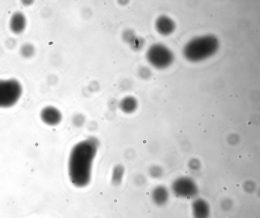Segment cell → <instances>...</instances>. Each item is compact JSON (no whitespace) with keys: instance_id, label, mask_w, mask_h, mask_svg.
I'll use <instances>...</instances> for the list:
<instances>
[{"instance_id":"cell-3","label":"cell","mask_w":260,"mask_h":218,"mask_svg":"<svg viewBox=\"0 0 260 218\" xmlns=\"http://www.w3.org/2000/svg\"><path fill=\"white\" fill-rule=\"evenodd\" d=\"M22 93V86L17 80H0V108L14 106Z\"/></svg>"},{"instance_id":"cell-4","label":"cell","mask_w":260,"mask_h":218,"mask_svg":"<svg viewBox=\"0 0 260 218\" xmlns=\"http://www.w3.org/2000/svg\"><path fill=\"white\" fill-rule=\"evenodd\" d=\"M149 61L158 68H163L169 65L173 60V55L169 49L161 45H154L147 54Z\"/></svg>"},{"instance_id":"cell-15","label":"cell","mask_w":260,"mask_h":218,"mask_svg":"<svg viewBox=\"0 0 260 218\" xmlns=\"http://www.w3.org/2000/svg\"><path fill=\"white\" fill-rule=\"evenodd\" d=\"M33 1H22V4L25 6H30L33 3Z\"/></svg>"},{"instance_id":"cell-16","label":"cell","mask_w":260,"mask_h":218,"mask_svg":"<svg viewBox=\"0 0 260 218\" xmlns=\"http://www.w3.org/2000/svg\"><path fill=\"white\" fill-rule=\"evenodd\" d=\"M203 133H205V134H206V133H207V131L206 130H203Z\"/></svg>"},{"instance_id":"cell-1","label":"cell","mask_w":260,"mask_h":218,"mask_svg":"<svg viewBox=\"0 0 260 218\" xmlns=\"http://www.w3.org/2000/svg\"><path fill=\"white\" fill-rule=\"evenodd\" d=\"M98 141L90 138L76 144L70 153L68 172L72 184L77 188L86 187L91 181L92 163L95 158Z\"/></svg>"},{"instance_id":"cell-19","label":"cell","mask_w":260,"mask_h":218,"mask_svg":"<svg viewBox=\"0 0 260 218\" xmlns=\"http://www.w3.org/2000/svg\"><path fill=\"white\" fill-rule=\"evenodd\" d=\"M180 133H183V130H180Z\"/></svg>"},{"instance_id":"cell-2","label":"cell","mask_w":260,"mask_h":218,"mask_svg":"<svg viewBox=\"0 0 260 218\" xmlns=\"http://www.w3.org/2000/svg\"><path fill=\"white\" fill-rule=\"evenodd\" d=\"M219 43L217 38L206 35L192 39L183 50L186 58L191 61H199L213 55L217 51Z\"/></svg>"},{"instance_id":"cell-7","label":"cell","mask_w":260,"mask_h":218,"mask_svg":"<svg viewBox=\"0 0 260 218\" xmlns=\"http://www.w3.org/2000/svg\"><path fill=\"white\" fill-rule=\"evenodd\" d=\"M27 18L22 12L17 11L13 14L9 21L10 29L15 34H20L27 27Z\"/></svg>"},{"instance_id":"cell-13","label":"cell","mask_w":260,"mask_h":218,"mask_svg":"<svg viewBox=\"0 0 260 218\" xmlns=\"http://www.w3.org/2000/svg\"><path fill=\"white\" fill-rule=\"evenodd\" d=\"M85 117L83 115L78 114L73 118V123L77 127H80L83 126L85 123Z\"/></svg>"},{"instance_id":"cell-9","label":"cell","mask_w":260,"mask_h":218,"mask_svg":"<svg viewBox=\"0 0 260 218\" xmlns=\"http://www.w3.org/2000/svg\"><path fill=\"white\" fill-rule=\"evenodd\" d=\"M168 195L165 189L162 188L156 189L152 194L153 203L158 206L165 205L168 202Z\"/></svg>"},{"instance_id":"cell-17","label":"cell","mask_w":260,"mask_h":218,"mask_svg":"<svg viewBox=\"0 0 260 218\" xmlns=\"http://www.w3.org/2000/svg\"><path fill=\"white\" fill-rule=\"evenodd\" d=\"M221 156H223V155H224V153H221Z\"/></svg>"},{"instance_id":"cell-14","label":"cell","mask_w":260,"mask_h":218,"mask_svg":"<svg viewBox=\"0 0 260 218\" xmlns=\"http://www.w3.org/2000/svg\"><path fill=\"white\" fill-rule=\"evenodd\" d=\"M233 204L232 201L229 199H226V200H223V201L221 202V204H220V207L221 209H223L224 211H230L231 209H232L233 208Z\"/></svg>"},{"instance_id":"cell-18","label":"cell","mask_w":260,"mask_h":218,"mask_svg":"<svg viewBox=\"0 0 260 218\" xmlns=\"http://www.w3.org/2000/svg\"><path fill=\"white\" fill-rule=\"evenodd\" d=\"M198 125L199 126H201V123H198Z\"/></svg>"},{"instance_id":"cell-20","label":"cell","mask_w":260,"mask_h":218,"mask_svg":"<svg viewBox=\"0 0 260 218\" xmlns=\"http://www.w3.org/2000/svg\"><path fill=\"white\" fill-rule=\"evenodd\" d=\"M240 155V156H239V158H241V157H241V155Z\"/></svg>"},{"instance_id":"cell-8","label":"cell","mask_w":260,"mask_h":218,"mask_svg":"<svg viewBox=\"0 0 260 218\" xmlns=\"http://www.w3.org/2000/svg\"><path fill=\"white\" fill-rule=\"evenodd\" d=\"M158 32L162 35H167L174 31L175 25L174 21L166 16H162L158 18L156 22Z\"/></svg>"},{"instance_id":"cell-5","label":"cell","mask_w":260,"mask_h":218,"mask_svg":"<svg viewBox=\"0 0 260 218\" xmlns=\"http://www.w3.org/2000/svg\"><path fill=\"white\" fill-rule=\"evenodd\" d=\"M40 118L43 123L49 126H55L62 120V114L60 111L53 107H46L42 109Z\"/></svg>"},{"instance_id":"cell-11","label":"cell","mask_w":260,"mask_h":218,"mask_svg":"<svg viewBox=\"0 0 260 218\" xmlns=\"http://www.w3.org/2000/svg\"><path fill=\"white\" fill-rule=\"evenodd\" d=\"M137 107V102L132 97H127L123 99L120 103V108L126 113L134 112Z\"/></svg>"},{"instance_id":"cell-12","label":"cell","mask_w":260,"mask_h":218,"mask_svg":"<svg viewBox=\"0 0 260 218\" xmlns=\"http://www.w3.org/2000/svg\"><path fill=\"white\" fill-rule=\"evenodd\" d=\"M35 49L32 44L27 43L22 45L20 49V54L24 58H30L34 55Z\"/></svg>"},{"instance_id":"cell-10","label":"cell","mask_w":260,"mask_h":218,"mask_svg":"<svg viewBox=\"0 0 260 218\" xmlns=\"http://www.w3.org/2000/svg\"><path fill=\"white\" fill-rule=\"evenodd\" d=\"M125 174V168L120 165H118L113 168L111 174V182L115 186L122 184Z\"/></svg>"},{"instance_id":"cell-6","label":"cell","mask_w":260,"mask_h":218,"mask_svg":"<svg viewBox=\"0 0 260 218\" xmlns=\"http://www.w3.org/2000/svg\"><path fill=\"white\" fill-rule=\"evenodd\" d=\"M193 218H209L211 208L208 202L202 199H197L191 204Z\"/></svg>"}]
</instances>
